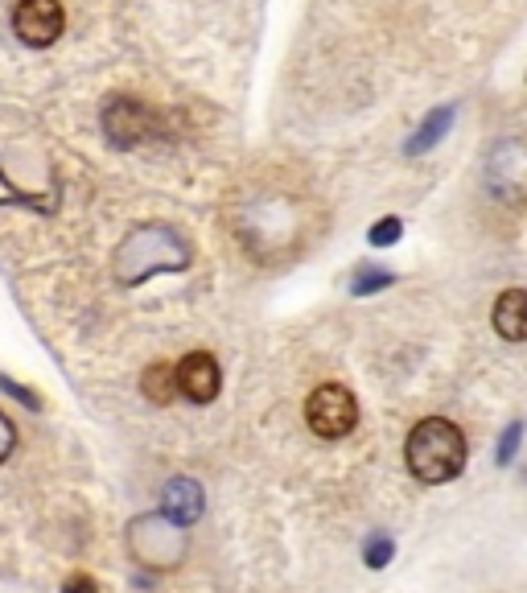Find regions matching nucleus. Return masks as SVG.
I'll use <instances>...</instances> for the list:
<instances>
[{"instance_id":"obj_1","label":"nucleus","mask_w":527,"mask_h":593,"mask_svg":"<svg viewBox=\"0 0 527 593\" xmlns=\"http://www.w3.org/2000/svg\"><path fill=\"white\" fill-rule=\"evenodd\" d=\"M194 264V243L186 231L169 223H145L132 235L120 239V248L112 256V272L124 289L145 285L157 272H186Z\"/></svg>"},{"instance_id":"obj_2","label":"nucleus","mask_w":527,"mask_h":593,"mask_svg":"<svg viewBox=\"0 0 527 593\" xmlns=\"http://www.w3.org/2000/svg\"><path fill=\"white\" fill-rule=\"evenodd\" d=\"M404 462L420 482H453L466 470V437L453 421H441V416H429L420 421L408 441H404Z\"/></svg>"},{"instance_id":"obj_3","label":"nucleus","mask_w":527,"mask_h":593,"mask_svg":"<svg viewBox=\"0 0 527 593\" xmlns=\"http://www.w3.org/2000/svg\"><path fill=\"white\" fill-rule=\"evenodd\" d=\"M128 552H132V561L140 569H178L186 561V552H190V536L178 519H169L165 511H149V515H136L128 523Z\"/></svg>"},{"instance_id":"obj_4","label":"nucleus","mask_w":527,"mask_h":593,"mask_svg":"<svg viewBox=\"0 0 527 593\" xmlns=\"http://www.w3.org/2000/svg\"><path fill=\"white\" fill-rule=\"evenodd\" d=\"M103 132L116 149H136L145 141H157L165 136V116L157 108H149L145 99H132V95H112L103 103Z\"/></svg>"},{"instance_id":"obj_5","label":"nucleus","mask_w":527,"mask_h":593,"mask_svg":"<svg viewBox=\"0 0 527 593\" xmlns=\"http://www.w3.org/2000/svg\"><path fill=\"white\" fill-rule=\"evenodd\" d=\"M305 421L318 437L338 441L359 425V400L350 396V388H342V383H322V388H313V396L305 400Z\"/></svg>"},{"instance_id":"obj_6","label":"nucleus","mask_w":527,"mask_h":593,"mask_svg":"<svg viewBox=\"0 0 527 593\" xmlns=\"http://www.w3.org/2000/svg\"><path fill=\"white\" fill-rule=\"evenodd\" d=\"M62 5L58 0H21L13 13V29L21 33L25 46H54L62 33Z\"/></svg>"},{"instance_id":"obj_7","label":"nucleus","mask_w":527,"mask_h":593,"mask_svg":"<svg viewBox=\"0 0 527 593\" xmlns=\"http://www.w3.org/2000/svg\"><path fill=\"white\" fill-rule=\"evenodd\" d=\"M178 392L186 396V400H194V404H210L219 396V383H223V375H219V363H215V355H206V351H194V355H186L178 367Z\"/></svg>"},{"instance_id":"obj_8","label":"nucleus","mask_w":527,"mask_h":593,"mask_svg":"<svg viewBox=\"0 0 527 593\" xmlns=\"http://www.w3.org/2000/svg\"><path fill=\"white\" fill-rule=\"evenodd\" d=\"M161 511H165L169 519H178L182 528H190V523H198L202 511H206L202 486H198L194 478H169L165 491H161Z\"/></svg>"},{"instance_id":"obj_9","label":"nucleus","mask_w":527,"mask_h":593,"mask_svg":"<svg viewBox=\"0 0 527 593\" xmlns=\"http://www.w3.org/2000/svg\"><path fill=\"white\" fill-rule=\"evenodd\" d=\"M495 330L507 342H527V289H507L495 301V313H490Z\"/></svg>"},{"instance_id":"obj_10","label":"nucleus","mask_w":527,"mask_h":593,"mask_svg":"<svg viewBox=\"0 0 527 593\" xmlns=\"http://www.w3.org/2000/svg\"><path fill=\"white\" fill-rule=\"evenodd\" d=\"M453 128V108H433L429 116H425V124H420L416 132H412V141L404 145V153L408 157H420V153H429V149H437L441 141H445V132Z\"/></svg>"},{"instance_id":"obj_11","label":"nucleus","mask_w":527,"mask_h":593,"mask_svg":"<svg viewBox=\"0 0 527 593\" xmlns=\"http://www.w3.org/2000/svg\"><path fill=\"white\" fill-rule=\"evenodd\" d=\"M140 392H145L153 404H169L178 396V371L169 363H153L145 375H140Z\"/></svg>"},{"instance_id":"obj_12","label":"nucleus","mask_w":527,"mask_h":593,"mask_svg":"<svg viewBox=\"0 0 527 593\" xmlns=\"http://www.w3.org/2000/svg\"><path fill=\"white\" fill-rule=\"evenodd\" d=\"M392 285H396V272L375 268V264H363V268L355 272V281H350V297H371V293L392 289Z\"/></svg>"},{"instance_id":"obj_13","label":"nucleus","mask_w":527,"mask_h":593,"mask_svg":"<svg viewBox=\"0 0 527 593\" xmlns=\"http://www.w3.org/2000/svg\"><path fill=\"white\" fill-rule=\"evenodd\" d=\"M392 556H396V540H392L388 532H371V536L363 540V561H367V569H388Z\"/></svg>"},{"instance_id":"obj_14","label":"nucleus","mask_w":527,"mask_h":593,"mask_svg":"<svg viewBox=\"0 0 527 593\" xmlns=\"http://www.w3.org/2000/svg\"><path fill=\"white\" fill-rule=\"evenodd\" d=\"M519 441H523V421H515V425H507V429H503L499 449H495V462H499V466H511V462H515Z\"/></svg>"},{"instance_id":"obj_15","label":"nucleus","mask_w":527,"mask_h":593,"mask_svg":"<svg viewBox=\"0 0 527 593\" xmlns=\"http://www.w3.org/2000/svg\"><path fill=\"white\" fill-rule=\"evenodd\" d=\"M400 235H404V223H400V219H379V223L371 227L367 239L375 243V248H392V243H396Z\"/></svg>"},{"instance_id":"obj_16","label":"nucleus","mask_w":527,"mask_h":593,"mask_svg":"<svg viewBox=\"0 0 527 593\" xmlns=\"http://www.w3.org/2000/svg\"><path fill=\"white\" fill-rule=\"evenodd\" d=\"M0 392H9L17 404H25V408H42V400H38V392H29V388H21L17 379H9V375H0Z\"/></svg>"},{"instance_id":"obj_17","label":"nucleus","mask_w":527,"mask_h":593,"mask_svg":"<svg viewBox=\"0 0 527 593\" xmlns=\"http://www.w3.org/2000/svg\"><path fill=\"white\" fill-rule=\"evenodd\" d=\"M62 593H99V581L91 573H70L62 581Z\"/></svg>"},{"instance_id":"obj_18","label":"nucleus","mask_w":527,"mask_h":593,"mask_svg":"<svg viewBox=\"0 0 527 593\" xmlns=\"http://www.w3.org/2000/svg\"><path fill=\"white\" fill-rule=\"evenodd\" d=\"M13 445H17V429H13V421H9V416L0 412V462H5L9 453H13Z\"/></svg>"}]
</instances>
